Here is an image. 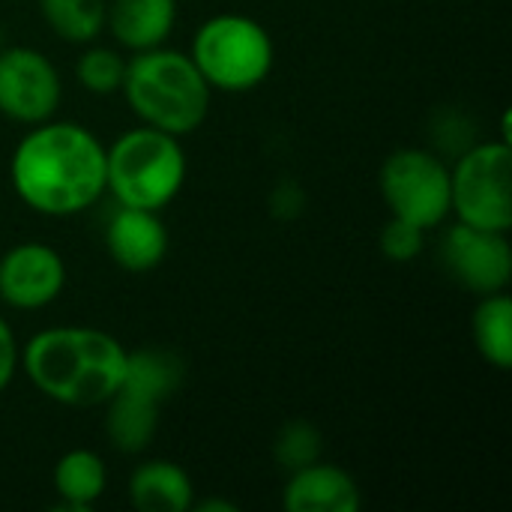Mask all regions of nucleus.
<instances>
[{"label": "nucleus", "instance_id": "obj_18", "mask_svg": "<svg viewBox=\"0 0 512 512\" xmlns=\"http://www.w3.org/2000/svg\"><path fill=\"white\" fill-rule=\"evenodd\" d=\"M108 474L93 450H72L54 468V489L72 510H87L105 492Z\"/></svg>", "mask_w": 512, "mask_h": 512}, {"label": "nucleus", "instance_id": "obj_3", "mask_svg": "<svg viewBox=\"0 0 512 512\" xmlns=\"http://www.w3.org/2000/svg\"><path fill=\"white\" fill-rule=\"evenodd\" d=\"M120 90L144 126L177 138L195 132L210 111V84L192 57L162 45L135 51V57L126 60Z\"/></svg>", "mask_w": 512, "mask_h": 512}, {"label": "nucleus", "instance_id": "obj_19", "mask_svg": "<svg viewBox=\"0 0 512 512\" xmlns=\"http://www.w3.org/2000/svg\"><path fill=\"white\" fill-rule=\"evenodd\" d=\"M48 27L66 42H93L105 27V0H39Z\"/></svg>", "mask_w": 512, "mask_h": 512}, {"label": "nucleus", "instance_id": "obj_8", "mask_svg": "<svg viewBox=\"0 0 512 512\" xmlns=\"http://www.w3.org/2000/svg\"><path fill=\"white\" fill-rule=\"evenodd\" d=\"M60 75L36 48L0 51V114L15 123H45L60 105Z\"/></svg>", "mask_w": 512, "mask_h": 512}, {"label": "nucleus", "instance_id": "obj_2", "mask_svg": "<svg viewBox=\"0 0 512 512\" xmlns=\"http://www.w3.org/2000/svg\"><path fill=\"white\" fill-rule=\"evenodd\" d=\"M33 387L69 408L105 405L126 366V348L93 327H51L36 333L18 354Z\"/></svg>", "mask_w": 512, "mask_h": 512}, {"label": "nucleus", "instance_id": "obj_21", "mask_svg": "<svg viewBox=\"0 0 512 512\" xmlns=\"http://www.w3.org/2000/svg\"><path fill=\"white\" fill-rule=\"evenodd\" d=\"M123 72H126V60L105 45L87 48L75 66L78 81L90 90V93H114L123 84Z\"/></svg>", "mask_w": 512, "mask_h": 512}, {"label": "nucleus", "instance_id": "obj_9", "mask_svg": "<svg viewBox=\"0 0 512 512\" xmlns=\"http://www.w3.org/2000/svg\"><path fill=\"white\" fill-rule=\"evenodd\" d=\"M447 273L474 294H498L512 279V249L504 231L459 222L444 237Z\"/></svg>", "mask_w": 512, "mask_h": 512}, {"label": "nucleus", "instance_id": "obj_1", "mask_svg": "<svg viewBox=\"0 0 512 512\" xmlns=\"http://www.w3.org/2000/svg\"><path fill=\"white\" fill-rule=\"evenodd\" d=\"M18 198L45 216H72L105 192V147L78 123H36L12 153Z\"/></svg>", "mask_w": 512, "mask_h": 512}, {"label": "nucleus", "instance_id": "obj_15", "mask_svg": "<svg viewBox=\"0 0 512 512\" xmlns=\"http://www.w3.org/2000/svg\"><path fill=\"white\" fill-rule=\"evenodd\" d=\"M183 360L174 351L165 348H138L126 351V366H123V381L117 390L144 396L156 405L171 399L180 384H183Z\"/></svg>", "mask_w": 512, "mask_h": 512}, {"label": "nucleus", "instance_id": "obj_4", "mask_svg": "<svg viewBox=\"0 0 512 512\" xmlns=\"http://www.w3.org/2000/svg\"><path fill=\"white\" fill-rule=\"evenodd\" d=\"M186 180V153L177 135L153 126L129 129L105 150V189L123 207L162 210Z\"/></svg>", "mask_w": 512, "mask_h": 512}, {"label": "nucleus", "instance_id": "obj_20", "mask_svg": "<svg viewBox=\"0 0 512 512\" xmlns=\"http://www.w3.org/2000/svg\"><path fill=\"white\" fill-rule=\"evenodd\" d=\"M321 447V432L306 420H294L276 435L273 456L285 471H300L321 459Z\"/></svg>", "mask_w": 512, "mask_h": 512}, {"label": "nucleus", "instance_id": "obj_14", "mask_svg": "<svg viewBox=\"0 0 512 512\" xmlns=\"http://www.w3.org/2000/svg\"><path fill=\"white\" fill-rule=\"evenodd\" d=\"M132 507L141 512H186L192 507V480L186 471L165 459H150L132 471Z\"/></svg>", "mask_w": 512, "mask_h": 512}, {"label": "nucleus", "instance_id": "obj_5", "mask_svg": "<svg viewBox=\"0 0 512 512\" xmlns=\"http://www.w3.org/2000/svg\"><path fill=\"white\" fill-rule=\"evenodd\" d=\"M189 57L210 90L243 93L270 75L273 39L246 15H216L198 27Z\"/></svg>", "mask_w": 512, "mask_h": 512}, {"label": "nucleus", "instance_id": "obj_24", "mask_svg": "<svg viewBox=\"0 0 512 512\" xmlns=\"http://www.w3.org/2000/svg\"><path fill=\"white\" fill-rule=\"evenodd\" d=\"M198 510H201V512H207V510L234 512L237 507H234V504H225V501H201V504H198Z\"/></svg>", "mask_w": 512, "mask_h": 512}, {"label": "nucleus", "instance_id": "obj_13", "mask_svg": "<svg viewBox=\"0 0 512 512\" xmlns=\"http://www.w3.org/2000/svg\"><path fill=\"white\" fill-rule=\"evenodd\" d=\"M177 21V0H111L105 24L129 51L162 45Z\"/></svg>", "mask_w": 512, "mask_h": 512}, {"label": "nucleus", "instance_id": "obj_22", "mask_svg": "<svg viewBox=\"0 0 512 512\" xmlns=\"http://www.w3.org/2000/svg\"><path fill=\"white\" fill-rule=\"evenodd\" d=\"M423 228L405 222V219H390L381 231V252L390 261H414L423 252Z\"/></svg>", "mask_w": 512, "mask_h": 512}, {"label": "nucleus", "instance_id": "obj_17", "mask_svg": "<svg viewBox=\"0 0 512 512\" xmlns=\"http://www.w3.org/2000/svg\"><path fill=\"white\" fill-rule=\"evenodd\" d=\"M474 342L486 363L507 372L512 366V300L507 291L486 294L474 312Z\"/></svg>", "mask_w": 512, "mask_h": 512}, {"label": "nucleus", "instance_id": "obj_12", "mask_svg": "<svg viewBox=\"0 0 512 512\" xmlns=\"http://www.w3.org/2000/svg\"><path fill=\"white\" fill-rule=\"evenodd\" d=\"M282 504L288 512H357L363 501L348 471L312 462L300 471H291Z\"/></svg>", "mask_w": 512, "mask_h": 512}, {"label": "nucleus", "instance_id": "obj_7", "mask_svg": "<svg viewBox=\"0 0 512 512\" xmlns=\"http://www.w3.org/2000/svg\"><path fill=\"white\" fill-rule=\"evenodd\" d=\"M381 195L396 219L429 231L450 216V171L429 150H396L381 168Z\"/></svg>", "mask_w": 512, "mask_h": 512}, {"label": "nucleus", "instance_id": "obj_16", "mask_svg": "<svg viewBox=\"0 0 512 512\" xmlns=\"http://www.w3.org/2000/svg\"><path fill=\"white\" fill-rule=\"evenodd\" d=\"M108 438L111 444L126 453V456H135L141 450H147V444L153 441L156 435V426H159V408L156 402L144 399V396H135V393H126V390H117L108 402Z\"/></svg>", "mask_w": 512, "mask_h": 512}, {"label": "nucleus", "instance_id": "obj_23", "mask_svg": "<svg viewBox=\"0 0 512 512\" xmlns=\"http://www.w3.org/2000/svg\"><path fill=\"white\" fill-rule=\"evenodd\" d=\"M15 366H18V345H15V336H12L9 324L0 318V393L9 387V381L15 375Z\"/></svg>", "mask_w": 512, "mask_h": 512}, {"label": "nucleus", "instance_id": "obj_10", "mask_svg": "<svg viewBox=\"0 0 512 512\" xmlns=\"http://www.w3.org/2000/svg\"><path fill=\"white\" fill-rule=\"evenodd\" d=\"M66 285L63 258L45 243H18L0 258V300L12 309H42Z\"/></svg>", "mask_w": 512, "mask_h": 512}, {"label": "nucleus", "instance_id": "obj_11", "mask_svg": "<svg viewBox=\"0 0 512 512\" xmlns=\"http://www.w3.org/2000/svg\"><path fill=\"white\" fill-rule=\"evenodd\" d=\"M105 249L126 273L156 270L168 252V231L159 219V210L117 204L105 225Z\"/></svg>", "mask_w": 512, "mask_h": 512}, {"label": "nucleus", "instance_id": "obj_6", "mask_svg": "<svg viewBox=\"0 0 512 512\" xmlns=\"http://www.w3.org/2000/svg\"><path fill=\"white\" fill-rule=\"evenodd\" d=\"M450 210L459 222L510 231L512 228V150L510 141L474 144L450 171Z\"/></svg>", "mask_w": 512, "mask_h": 512}]
</instances>
